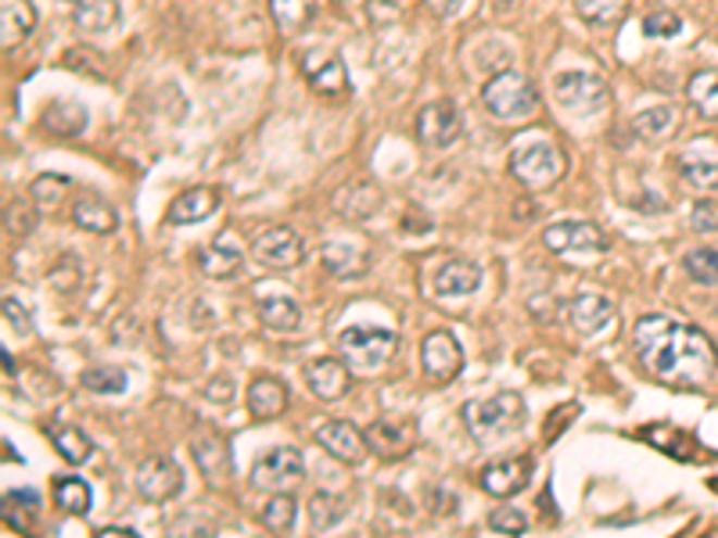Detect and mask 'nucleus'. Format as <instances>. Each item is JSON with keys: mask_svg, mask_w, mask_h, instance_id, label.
Here are the masks:
<instances>
[{"mask_svg": "<svg viewBox=\"0 0 718 538\" xmlns=\"http://www.w3.org/2000/svg\"><path fill=\"white\" fill-rule=\"evenodd\" d=\"M682 270L693 284H704V287H718V251L715 248H693L686 251L682 259Z\"/></svg>", "mask_w": 718, "mask_h": 538, "instance_id": "obj_37", "label": "nucleus"}, {"mask_svg": "<svg viewBox=\"0 0 718 538\" xmlns=\"http://www.w3.org/2000/svg\"><path fill=\"white\" fill-rule=\"evenodd\" d=\"M686 98L701 118H718V68H701L686 83Z\"/></svg>", "mask_w": 718, "mask_h": 538, "instance_id": "obj_31", "label": "nucleus"}, {"mask_svg": "<svg viewBox=\"0 0 718 538\" xmlns=\"http://www.w3.org/2000/svg\"><path fill=\"white\" fill-rule=\"evenodd\" d=\"M421 363H424L428 377L453 380L463 370V352H460V345L449 330H431L424 338V345H421Z\"/></svg>", "mask_w": 718, "mask_h": 538, "instance_id": "obj_13", "label": "nucleus"}, {"mask_svg": "<svg viewBox=\"0 0 718 538\" xmlns=\"http://www.w3.org/2000/svg\"><path fill=\"white\" fill-rule=\"evenodd\" d=\"M338 349L342 355H349L356 370H377L395 352V334L388 327H377V323H356V327L342 330Z\"/></svg>", "mask_w": 718, "mask_h": 538, "instance_id": "obj_5", "label": "nucleus"}, {"mask_svg": "<svg viewBox=\"0 0 718 538\" xmlns=\"http://www.w3.org/2000/svg\"><path fill=\"white\" fill-rule=\"evenodd\" d=\"M190 456H195L198 471L206 474V481L212 485H226L234 474V456H231V446L220 438V435H201L190 441Z\"/></svg>", "mask_w": 718, "mask_h": 538, "instance_id": "obj_17", "label": "nucleus"}, {"mask_svg": "<svg viewBox=\"0 0 718 538\" xmlns=\"http://www.w3.org/2000/svg\"><path fill=\"white\" fill-rule=\"evenodd\" d=\"M488 528L499 531V535L521 538L524 531H529V517H524L521 510H513V506H496L493 513H488Z\"/></svg>", "mask_w": 718, "mask_h": 538, "instance_id": "obj_41", "label": "nucleus"}, {"mask_svg": "<svg viewBox=\"0 0 718 538\" xmlns=\"http://www.w3.org/2000/svg\"><path fill=\"white\" fill-rule=\"evenodd\" d=\"M306 510H309V524H313L317 531H327L345 517V513H349V499L334 496V492H317L313 499H309Z\"/></svg>", "mask_w": 718, "mask_h": 538, "instance_id": "obj_33", "label": "nucleus"}, {"mask_svg": "<svg viewBox=\"0 0 718 538\" xmlns=\"http://www.w3.org/2000/svg\"><path fill=\"white\" fill-rule=\"evenodd\" d=\"M302 377H306L309 391H313L317 399H323V402H338V399H345V395L352 391V374H349V366H345L342 359H331V355H323V359H313V363H306Z\"/></svg>", "mask_w": 718, "mask_h": 538, "instance_id": "obj_12", "label": "nucleus"}, {"mask_svg": "<svg viewBox=\"0 0 718 538\" xmlns=\"http://www.w3.org/2000/svg\"><path fill=\"white\" fill-rule=\"evenodd\" d=\"M568 316H571L574 330H579V334H601L604 327H610V320L618 316V309H615L610 298L585 291V295H574Z\"/></svg>", "mask_w": 718, "mask_h": 538, "instance_id": "obj_19", "label": "nucleus"}, {"mask_svg": "<svg viewBox=\"0 0 718 538\" xmlns=\"http://www.w3.org/2000/svg\"><path fill=\"white\" fill-rule=\"evenodd\" d=\"M215 209H220V190L215 187H190L173 201L165 220H170L173 226H190V223L209 220Z\"/></svg>", "mask_w": 718, "mask_h": 538, "instance_id": "obj_21", "label": "nucleus"}, {"mask_svg": "<svg viewBox=\"0 0 718 538\" xmlns=\"http://www.w3.org/2000/svg\"><path fill=\"white\" fill-rule=\"evenodd\" d=\"M679 173L690 187L715 190L718 187V151L711 148H686L679 154Z\"/></svg>", "mask_w": 718, "mask_h": 538, "instance_id": "obj_26", "label": "nucleus"}, {"mask_svg": "<svg viewBox=\"0 0 718 538\" xmlns=\"http://www.w3.org/2000/svg\"><path fill=\"white\" fill-rule=\"evenodd\" d=\"M79 385L94 395H123L129 377H126V370H119V366H94L79 377Z\"/></svg>", "mask_w": 718, "mask_h": 538, "instance_id": "obj_38", "label": "nucleus"}, {"mask_svg": "<svg viewBox=\"0 0 718 538\" xmlns=\"http://www.w3.org/2000/svg\"><path fill=\"white\" fill-rule=\"evenodd\" d=\"M72 22L83 33H104L119 22V4L115 0H79L72 4Z\"/></svg>", "mask_w": 718, "mask_h": 538, "instance_id": "obj_30", "label": "nucleus"}, {"mask_svg": "<svg viewBox=\"0 0 718 538\" xmlns=\"http://www.w3.org/2000/svg\"><path fill=\"white\" fill-rule=\"evenodd\" d=\"M574 8L590 22H610L621 11V0H574Z\"/></svg>", "mask_w": 718, "mask_h": 538, "instance_id": "obj_44", "label": "nucleus"}, {"mask_svg": "<svg viewBox=\"0 0 718 538\" xmlns=\"http://www.w3.org/2000/svg\"><path fill=\"white\" fill-rule=\"evenodd\" d=\"M40 123L47 134H54V137H79L83 129H87V108H83L79 101L54 98L40 112Z\"/></svg>", "mask_w": 718, "mask_h": 538, "instance_id": "obj_24", "label": "nucleus"}, {"mask_svg": "<svg viewBox=\"0 0 718 538\" xmlns=\"http://www.w3.org/2000/svg\"><path fill=\"white\" fill-rule=\"evenodd\" d=\"M554 93L571 112H601L610 101V87L596 72H560L554 79Z\"/></svg>", "mask_w": 718, "mask_h": 538, "instance_id": "obj_8", "label": "nucleus"}, {"mask_svg": "<svg viewBox=\"0 0 718 538\" xmlns=\"http://www.w3.org/2000/svg\"><path fill=\"white\" fill-rule=\"evenodd\" d=\"M69 4H79V0H69Z\"/></svg>", "mask_w": 718, "mask_h": 538, "instance_id": "obj_51", "label": "nucleus"}, {"mask_svg": "<svg viewBox=\"0 0 718 538\" xmlns=\"http://www.w3.org/2000/svg\"><path fill=\"white\" fill-rule=\"evenodd\" d=\"M295 517H298V502H295V496H287V492H273L267 499V506L259 510L262 528L273 531V535H287V531H292Z\"/></svg>", "mask_w": 718, "mask_h": 538, "instance_id": "obj_32", "label": "nucleus"}, {"mask_svg": "<svg viewBox=\"0 0 718 538\" xmlns=\"http://www.w3.org/2000/svg\"><path fill=\"white\" fill-rule=\"evenodd\" d=\"M302 72H306L309 87H313L317 93H327V98H334V93H349V72H345L338 54L309 51L302 58Z\"/></svg>", "mask_w": 718, "mask_h": 538, "instance_id": "obj_16", "label": "nucleus"}, {"mask_svg": "<svg viewBox=\"0 0 718 538\" xmlns=\"http://www.w3.org/2000/svg\"><path fill=\"white\" fill-rule=\"evenodd\" d=\"M198 266L212 280H231L245 266V248L234 237H220L215 245H206L198 251Z\"/></svg>", "mask_w": 718, "mask_h": 538, "instance_id": "obj_18", "label": "nucleus"}, {"mask_svg": "<svg viewBox=\"0 0 718 538\" xmlns=\"http://www.w3.org/2000/svg\"><path fill=\"white\" fill-rule=\"evenodd\" d=\"M302 477H306L302 452L292 449V446H281V449H270L267 456L256 460L248 481H251V488H259V492L273 496V492H287V488H295Z\"/></svg>", "mask_w": 718, "mask_h": 538, "instance_id": "obj_6", "label": "nucleus"}, {"mask_svg": "<svg viewBox=\"0 0 718 538\" xmlns=\"http://www.w3.org/2000/svg\"><path fill=\"white\" fill-rule=\"evenodd\" d=\"M367 446L385 460H399L413 449V427L399 421H374L367 427Z\"/></svg>", "mask_w": 718, "mask_h": 538, "instance_id": "obj_22", "label": "nucleus"}, {"mask_svg": "<svg viewBox=\"0 0 718 538\" xmlns=\"http://www.w3.org/2000/svg\"><path fill=\"white\" fill-rule=\"evenodd\" d=\"M510 173L529 190H546L565 176V154L546 140L521 143V148L510 154Z\"/></svg>", "mask_w": 718, "mask_h": 538, "instance_id": "obj_4", "label": "nucleus"}, {"mask_svg": "<svg viewBox=\"0 0 718 538\" xmlns=\"http://www.w3.org/2000/svg\"><path fill=\"white\" fill-rule=\"evenodd\" d=\"M234 385H231V377H212L209 385H206V399H212V402H220V405H226L234 399Z\"/></svg>", "mask_w": 718, "mask_h": 538, "instance_id": "obj_47", "label": "nucleus"}, {"mask_svg": "<svg viewBox=\"0 0 718 538\" xmlns=\"http://www.w3.org/2000/svg\"><path fill=\"white\" fill-rule=\"evenodd\" d=\"M643 366L672 388L704 391L718 380L715 345L697 327L672 316H643L632 330Z\"/></svg>", "mask_w": 718, "mask_h": 538, "instance_id": "obj_1", "label": "nucleus"}, {"mask_svg": "<svg viewBox=\"0 0 718 538\" xmlns=\"http://www.w3.org/2000/svg\"><path fill=\"white\" fill-rule=\"evenodd\" d=\"M65 65H72V68H79V65H87V72L90 76H104V62L94 51H87V47H76V51H69L65 54Z\"/></svg>", "mask_w": 718, "mask_h": 538, "instance_id": "obj_46", "label": "nucleus"}, {"mask_svg": "<svg viewBox=\"0 0 718 538\" xmlns=\"http://www.w3.org/2000/svg\"><path fill=\"white\" fill-rule=\"evenodd\" d=\"M270 11L281 22V29H302L313 22L317 0H270Z\"/></svg>", "mask_w": 718, "mask_h": 538, "instance_id": "obj_39", "label": "nucleus"}, {"mask_svg": "<svg viewBox=\"0 0 718 538\" xmlns=\"http://www.w3.org/2000/svg\"><path fill=\"white\" fill-rule=\"evenodd\" d=\"M259 320L262 327L277 330V334H292L298 330V323H302V309H298L295 298L287 295H270V298H259Z\"/></svg>", "mask_w": 718, "mask_h": 538, "instance_id": "obj_28", "label": "nucleus"}, {"mask_svg": "<svg viewBox=\"0 0 718 538\" xmlns=\"http://www.w3.org/2000/svg\"><path fill=\"white\" fill-rule=\"evenodd\" d=\"M36 26V11L29 0H0V43L15 47Z\"/></svg>", "mask_w": 718, "mask_h": 538, "instance_id": "obj_27", "label": "nucleus"}, {"mask_svg": "<svg viewBox=\"0 0 718 538\" xmlns=\"http://www.w3.org/2000/svg\"><path fill=\"white\" fill-rule=\"evenodd\" d=\"M463 424L478 446H496V441L510 438L513 430L524 427V399L518 391H496L493 399L467 402Z\"/></svg>", "mask_w": 718, "mask_h": 538, "instance_id": "obj_2", "label": "nucleus"}, {"mask_svg": "<svg viewBox=\"0 0 718 538\" xmlns=\"http://www.w3.org/2000/svg\"><path fill=\"white\" fill-rule=\"evenodd\" d=\"M215 521L201 510H184L180 517L170 521V538H209Z\"/></svg>", "mask_w": 718, "mask_h": 538, "instance_id": "obj_40", "label": "nucleus"}, {"mask_svg": "<svg viewBox=\"0 0 718 538\" xmlns=\"http://www.w3.org/2000/svg\"><path fill=\"white\" fill-rule=\"evenodd\" d=\"M94 538H137V535L126 531V528H104V531H98Z\"/></svg>", "mask_w": 718, "mask_h": 538, "instance_id": "obj_49", "label": "nucleus"}, {"mask_svg": "<svg viewBox=\"0 0 718 538\" xmlns=\"http://www.w3.org/2000/svg\"><path fill=\"white\" fill-rule=\"evenodd\" d=\"M137 492L148 502H170L184 492V471L170 456H151L137 471Z\"/></svg>", "mask_w": 718, "mask_h": 538, "instance_id": "obj_10", "label": "nucleus"}, {"mask_svg": "<svg viewBox=\"0 0 718 538\" xmlns=\"http://www.w3.org/2000/svg\"><path fill=\"white\" fill-rule=\"evenodd\" d=\"M482 104L488 108V115L513 123V118H529L535 112L538 93H535L532 79L524 76V72L507 68L482 87Z\"/></svg>", "mask_w": 718, "mask_h": 538, "instance_id": "obj_3", "label": "nucleus"}, {"mask_svg": "<svg viewBox=\"0 0 718 538\" xmlns=\"http://www.w3.org/2000/svg\"><path fill=\"white\" fill-rule=\"evenodd\" d=\"M51 438H54L58 456H62L65 463H72V466L87 463V460L94 456V441L83 435L79 427H58Z\"/></svg>", "mask_w": 718, "mask_h": 538, "instance_id": "obj_35", "label": "nucleus"}, {"mask_svg": "<svg viewBox=\"0 0 718 538\" xmlns=\"http://www.w3.org/2000/svg\"><path fill=\"white\" fill-rule=\"evenodd\" d=\"M690 226L697 234H718V201H697V205L690 209Z\"/></svg>", "mask_w": 718, "mask_h": 538, "instance_id": "obj_43", "label": "nucleus"}, {"mask_svg": "<svg viewBox=\"0 0 718 538\" xmlns=\"http://www.w3.org/2000/svg\"><path fill=\"white\" fill-rule=\"evenodd\" d=\"M4 323L11 330H18V334H29L33 330V320H29V313L22 309V302L15 295H4Z\"/></svg>", "mask_w": 718, "mask_h": 538, "instance_id": "obj_45", "label": "nucleus"}, {"mask_svg": "<svg viewBox=\"0 0 718 538\" xmlns=\"http://www.w3.org/2000/svg\"><path fill=\"white\" fill-rule=\"evenodd\" d=\"M287 405V388L284 380L277 377H256L248 385V410L256 421H273V416H281Z\"/></svg>", "mask_w": 718, "mask_h": 538, "instance_id": "obj_25", "label": "nucleus"}, {"mask_svg": "<svg viewBox=\"0 0 718 538\" xmlns=\"http://www.w3.org/2000/svg\"><path fill=\"white\" fill-rule=\"evenodd\" d=\"M317 441H320V449H327L334 460H342V463H349V466L363 463L367 449H370L367 446V430H359V427L345 424V421L323 424L317 430Z\"/></svg>", "mask_w": 718, "mask_h": 538, "instance_id": "obj_15", "label": "nucleus"}, {"mask_svg": "<svg viewBox=\"0 0 718 538\" xmlns=\"http://www.w3.org/2000/svg\"><path fill=\"white\" fill-rule=\"evenodd\" d=\"M704 538H718V531H708V535H704Z\"/></svg>", "mask_w": 718, "mask_h": 538, "instance_id": "obj_50", "label": "nucleus"}, {"mask_svg": "<svg viewBox=\"0 0 718 538\" xmlns=\"http://www.w3.org/2000/svg\"><path fill=\"white\" fill-rule=\"evenodd\" d=\"M676 129V112L672 108H646L632 118V134L643 140H665Z\"/></svg>", "mask_w": 718, "mask_h": 538, "instance_id": "obj_36", "label": "nucleus"}, {"mask_svg": "<svg viewBox=\"0 0 718 538\" xmlns=\"http://www.w3.org/2000/svg\"><path fill=\"white\" fill-rule=\"evenodd\" d=\"M482 287V270L474 262H463V259H449L442 262L435 270V291L442 298H463V295H474Z\"/></svg>", "mask_w": 718, "mask_h": 538, "instance_id": "obj_23", "label": "nucleus"}, {"mask_svg": "<svg viewBox=\"0 0 718 538\" xmlns=\"http://www.w3.org/2000/svg\"><path fill=\"white\" fill-rule=\"evenodd\" d=\"M72 223L83 226V230H90V234H112L115 223H119V215L112 212V205H104L101 198L87 195V198L72 201Z\"/></svg>", "mask_w": 718, "mask_h": 538, "instance_id": "obj_29", "label": "nucleus"}, {"mask_svg": "<svg viewBox=\"0 0 718 538\" xmlns=\"http://www.w3.org/2000/svg\"><path fill=\"white\" fill-rule=\"evenodd\" d=\"M54 499L58 506H62L65 513H76V517H83V513H90V485L83 481V477H58L54 481Z\"/></svg>", "mask_w": 718, "mask_h": 538, "instance_id": "obj_34", "label": "nucleus"}, {"mask_svg": "<svg viewBox=\"0 0 718 538\" xmlns=\"http://www.w3.org/2000/svg\"><path fill=\"white\" fill-rule=\"evenodd\" d=\"M251 255H256L262 266L287 270L302 262L306 248H302V237H298L292 226H270V230H262L256 241H251Z\"/></svg>", "mask_w": 718, "mask_h": 538, "instance_id": "obj_9", "label": "nucleus"}, {"mask_svg": "<svg viewBox=\"0 0 718 538\" xmlns=\"http://www.w3.org/2000/svg\"><path fill=\"white\" fill-rule=\"evenodd\" d=\"M460 4H463V0H428V8L435 11V15H442V18L457 15V11H460Z\"/></svg>", "mask_w": 718, "mask_h": 538, "instance_id": "obj_48", "label": "nucleus"}, {"mask_svg": "<svg viewBox=\"0 0 718 538\" xmlns=\"http://www.w3.org/2000/svg\"><path fill=\"white\" fill-rule=\"evenodd\" d=\"M543 245L557 255H604L610 248L607 234L596 223H582V220H568V223H554L543 230Z\"/></svg>", "mask_w": 718, "mask_h": 538, "instance_id": "obj_7", "label": "nucleus"}, {"mask_svg": "<svg viewBox=\"0 0 718 538\" xmlns=\"http://www.w3.org/2000/svg\"><path fill=\"white\" fill-rule=\"evenodd\" d=\"M463 118L453 101H431L417 112V137H421L428 148H449L453 140L460 137Z\"/></svg>", "mask_w": 718, "mask_h": 538, "instance_id": "obj_11", "label": "nucleus"}, {"mask_svg": "<svg viewBox=\"0 0 718 538\" xmlns=\"http://www.w3.org/2000/svg\"><path fill=\"white\" fill-rule=\"evenodd\" d=\"M532 481V460H499V463H488L482 474H478V485L485 488L488 496L496 499H510L518 496L521 488H529Z\"/></svg>", "mask_w": 718, "mask_h": 538, "instance_id": "obj_14", "label": "nucleus"}, {"mask_svg": "<svg viewBox=\"0 0 718 538\" xmlns=\"http://www.w3.org/2000/svg\"><path fill=\"white\" fill-rule=\"evenodd\" d=\"M682 29V18L676 11H651V15L643 18V33L651 36V40H672Z\"/></svg>", "mask_w": 718, "mask_h": 538, "instance_id": "obj_42", "label": "nucleus"}, {"mask_svg": "<svg viewBox=\"0 0 718 538\" xmlns=\"http://www.w3.org/2000/svg\"><path fill=\"white\" fill-rule=\"evenodd\" d=\"M323 266H327L331 277L356 280L370 270V251L356 241H331L323 248Z\"/></svg>", "mask_w": 718, "mask_h": 538, "instance_id": "obj_20", "label": "nucleus"}]
</instances>
